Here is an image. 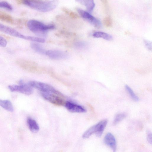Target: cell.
Masks as SVG:
<instances>
[{"instance_id":"cell-1","label":"cell","mask_w":152,"mask_h":152,"mask_svg":"<svg viewBox=\"0 0 152 152\" xmlns=\"http://www.w3.org/2000/svg\"><path fill=\"white\" fill-rule=\"evenodd\" d=\"M19 2L39 11L46 12L55 9L58 4L57 0H18Z\"/></svg>"},{"instance_id":"cell-2","label":"cell","mask_w":152,"mask_h":152,"mask_svg":"<svg viewBox=\"0 0 152 152\" xmlns=\"http://www.w3.org/2000/svg\"><path fill=\"white\" fill-rule=\"evenodd\" d=\"M27 26L31 31L41 36H44L48 30L53 29L55 27L53 24L46 25L35 20H29L27 22Z\"/></svg>"},{"instance_id":"cell-3","label":"cell","mask_w":152,"mask_h":152,"mask_svg":"<svg viewBox=\"0 0 152 152\" xmlns=\"http://www.w3.org/2000/svg\"><path fill=\"white\" fill-rule=\"evenodd\" d=\"M107 123V120L104 119L92 126L84 132L82 136L83 137L84 139L88 138L94 133H95L97 137H100L102 134Z\"/></svg>"},{"instance_id":"cell-4","label":"cell","mask_w":152,"mask_h":152,"mask_svg":"<svg viewBox=\"0 0 152 152\" xmlns=\"http://www.w3.org/2000/svg\"><path fill=\"white\" fill-rule=\"evenodd\" d=\"M28 83L32 87L37 89L41 92L54 93L63 96L62 94L46 83L35 81H30Z\"/></svg>"},{"instance_id":"cell-5","label":"cell","mask_w":152,"mask_h":152,"mask_svg":"<svg viewBox=\"0 0 152 152\" xmlns=\"http://www.w3.org/2000/svg\"><path fill=\"white\" fill-rule=\"evenodd\" d=\"M8 88L11 92H18L26 95L31 94L33 91L32 87L22 80L19 82L18 85H9Z\"/></svg>"},{"instance_id":"cell-6","label":"cell","mask_w":152,"mask_h":152,"mask_svg":"<svg viewBox=\"0 0 152 152\" xmlns=\"http://www.w3.org/2000/svg\"><path fill=\"white\" fill-rule=\"evenodd\" d=\"M41 95L46 100L56 105H65L66 102L61 97L62 96L54 93L41 92Z\"/></svg>"},{"instance_id":"cell-7","label":"cell","mask_w":152,"mask_h":152,"mask_svg":"<svg viewBox=\"0 0 152 152\" xmlns=\"http://www.w3.org/2000/svg\"><path fill=\"white\" fill-rule=\"evenodd\" d=\"M76 10L83 18L94 26L98 28L101 27L102 24L100 21L91 15L90 13L78 8H76Z\"/></svg>"},{"instance_id":"cell-8","label":"cell","mask_w":152,"mask_h":152,"mask_svg":"<svg viewBox=\"0 0 152 152\" xmlns=\"http://www.w3.org/2000/svg\"><path fill=\"white\" fill-rule=\"evenodd\" d=\"M64 105L67 109L72 113H84L86 111L82 106L70 102H66Z\"/></svg>"},{"instance_id":"cell-9","label":"cell","mask_w":152,"mask_h":152,"mask_svg":"<svg viewBox=\"0 0 152 152\" xmlns=\"http://www.w3.org/2000/svg\"><path fill=\"white\" fill-rule=\"evenodd\" d=\"M45 54L51 58L55 59H61L66 58L67 54L65 52L58 50H50L46 51Z\"/></svg>"},{"instance_id":"cell-10","label":"cell","mask_w":152,"mask_h":152,"mask_svg":"<svg viewBox=\"0 0 152 152\" xmlns=\"http://www.w3.org/2000/svg\"><path fill=\"white\" fill-rule=\"evenodd\" d=\"M104 141L105 144L110 147L113 151H115L116 148V140L112 134L107 133L104 137Z\"/></svg>"},{"instance_id":"cell-11","label":"cell","mask_w":152,"mask_h":152,"mask_svg":"<svg viewBox=\"0 0 152 152\" xmlns=\"http://www.w3.org/2000/svg\"><path fill=\"white\" fill-rule=\"evenodd\" d=\"M0 31L14 37H16L18 34V32L16 30L1 23Z\"/></svg>"},{"instance_id":"cell-12","label":"cell","mask_w":152,"mask_h":152,"mask_svg":"<svg viewBox=\"0 0 152 152\" xmlns=\"http://www.w3.org/2000/svg\"><path fill=\"white\" fill-rule=\"evenodd\" d=\"M28 126L30 131L33 133H36L39 130V126L37 122L30 117L27 119Z\"/></svg>"},{"instance_id":"cell-13","label":"cell","mask_w":152,"mask_h":152,"mask_svg":"<svg viewBox=\"0 0 152 152\" xmlns=\"http://www.w3.org/2000/svg\"><path fill=\"white\" fill-rule=\"evenodd\" d=\"M0 106L9 112H12L14 110L12 103L8 100H2L0 99Z\"/></svg>"},{"instance_id":"cell-14","label":"cell","mask_w":152,"mask_h":152,"mask_svg":"<svg viewBox=\"0 0 152 152\" xmlns=\"http://www.w3.org/2000/svg\"><path fill=\"white\" fill-rule=\"evenodd\" d=\"M93 36L95 38H100L107 41H111L113 39L112 36L110 35L101 31H96L94 32Z\"/></svg>"},{"instance_id":"cell-15","label":"cell","mask_w":152,"mask_h":152,"mask_svg":"<svg viewBox=\"0 0 152 152\" xmlns=\"http://www.w3.org/2000/svg\"><path fill=\"white\" fill-rule=\"evenodd\" d=\"M0 20L7 23H12L13 19L10 15L3 12L0 11Z\"/></svg>"},{"instance_id":"cell-16","label":"cell","mask_w":152,"mask_h":152,"mask_svg":"<svg viewBox=\"0 0 152 152\" xmlns=\"http://www.w3.org/2000/svg\"><path fill=\"white\" fill-rule=\"evenodd\" d=\"M31 46L32 49L38 53H45L46 51L40 45L36 42H33L31 43Z\"/></svg>"},{"instance_id":"cell-17","label":"cell","mask_w":152,"mask_h":152,"mask_svg":"<svg viewBox=\"0 0 152 152\" xmlns=\"http://www.w3.org/2000/svg\"><path fill=\"white\" fill-rule=\"evenodd\" d=\"M125 88L133 100L136 102L139 100V98L135 94L132 90L128 86L126 85Z\"/></svg>"},{"instance_id":"cell-18","label":"cell","mask_w":152,"mask_h":152,"mask_svg":"<svg viewBox=\"0 0 152 152\" xmlns=\"http://www.w3.org/2000/svg\"><path fill=\"white\" fill-rule=\"evenodd\" d=\"M126 115V114L123 113L117 114L115 116L113 121V124L114 125L117 124L125 118Z\"/></svg>"},{"instance_id":"cell-19","label":"cell","mask_w":152,"mask_h":152,"mask_svg":"<svg viewBox=\"0 0 152 152\" xmlns=\"http://www.w3.org/2000/svg\"><path fill=\"white\" fill-rule=\"evenodd\" d=\"M85 6L88 12L90 13L94 9L95 4L94 0H87Z\"/></svg>"},{"instance_id":"cell-20","label":"cell","mask_w":152,"mask_h":152,"mask_svg":"<svg viewBox=\"0 0 152 152\" xmlns=\"http://www.w3.org/2000/svg\"><path fill=\"white\" fill-rule=\"evenodd\" d=\"M0 7L5 9L9 10H12V8L9 3L6 1L0 2Z\"/></svg>"},{"instance_id":"cell-21","label":"cell","mask_w":152,"mask_h":152,"mask_svg":"<svg viewBox=\"0 0 152 152\" xmlns=\"http://www.w3.org/2000/svg\"><path fill=\"white\" fill-rule=\"evenodd\" d=\"M103 23L107 27H110L112 24V20L109 17H107L104 18L103 20Z\"/></svg>"},{"instance_id":"cell-22","label":"cell","mask_w":152,"mask_h":152,"mask_svg":"<svg viewBox=\"0 0 152 152\" xmlns=\"http://www.w3.org/2000/svg\"><path fill=\"white\" fill-rule=\"evenodd\" d=\"M7 41L6 39L0 35V47H4L7 45Z\"/></svg>"},{"instance_id":"cell-23","label":"cell","mask_w":152,"mask_h":152,"mask_svg":"<svg viewBox=\"0 0 152 152\" xmlns=\"http://www.w3.org/2000/svg\"><path fill=\"white\" fill-rule=\"evenodd\" d=\"M144 42L146 48L149 50H151L152 46L151 42L146 39H144Z\"/></svg>"},{"instance_id":"cell-24","label":"cell","mask_w":152,"mask_h":152,"mask_svg":"<svg viewBox=\"0 0 152 152\" xmlns=\"http://www.w3.org/2000/svg\"><path fill=\"white\" fill-rule=\"evenodd\" d=\"M86 45V44L83 42H77L75 44V46L79 48H83L85 47Z\"/></svg>"},{"instance_id":"cell-25","label":"cell","mask_w":152,"mask_h":152,"mask_svg":"<svg viewBox=\"0 0 152 152\" xmlns=\"http://www.w3.org/2000/svg\"><path fill=\"white\" fill-rule=\"evenodd\" d=\"M147 140L148 142L152 144V134L150 131H148L147 133Z\"/></svg>"},{"instance_id":"cell-26","label":"cell","mask_w":152,"mask_h":152,"mask_svg":"<svg viewBox=\"0 0 152 152\" xmlns=\"http://www.w3.org/2000/svg\"><path fill=\"white\" fill-rule=\"evenodd\" d=\"M70 15L71 17L74 18H78L79 17L77 14L72 12L70 13Z\"/></svg>"},{"instance_id":"cell-27","label":"cell","mask_w":152,"mask_h":152,"mask_svg":"<svg viewBox=\"0 0 152 152\" xmlns=\"http://www.w3.org/2000/svg\"><path fill=\"white\" fill-rule=\"evenodd\" d=\"M83 5H85L87 0H75Z\"/></svg>"}]
</instances>
